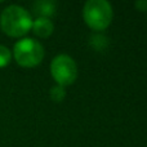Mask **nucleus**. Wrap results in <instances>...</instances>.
Masks as SVG:
<instances>
[{"label": "nucleus", "mask_w": 147, "mask_h": 147, "mask_svg": "<svg viewBox=\"0 0 147 147\" xmlns=\"http://www.w3.org/2000/svg\"><path fill=\"white\" fill-rule=\"evenodd\" d=\"M10 61H12V52L9 51V48L0 44V69L7 67Z\"/></svg>", "instance_id": "8"}, {"label": "nucleus", "mask_w": 147, "mask_h": 147, "mask_svg": "<svg viewBox=\"0 0 147 147\" xmlns=\"http://www.w3.org/2000/svg\"><path fill=\"white\" fill-rule=\"evenodd\" d=\"M32 26L31 14L21 5H9L0 14V27L10 38H22Z\"/></svg>", "instance_id": "1"}, {"label": "nucleus", "mask_w": 147, "mask_h": 147, "mask_svg": "<svg viewBox=\"0 0 147 147\" xmlns=\"http://www.w3.org/2000/svg\"><path fill=\"white\" fill-rule=\"evenodd\" d=\"M31 30L39 38H49L53 34L54 30V25L49 18H44V17H36L35 20H32V26Z\"/></svg>", "instance_id": "5"}, {"label": "nucleus", "mask_w": 147, "mask_h": 147, "mask_svg": "<svg viewBox=\"0 0 147 147\" xmlns=\"http://www.w3.org/2000/svg\"><path fill=\"white\" fill-rule=\"evenodd\" d=\"M13 57L22 67H35L41 63L44 58V48L32 38H22L13 47Z\"/></svg>", "instance_id": "3"}, {"label": "nucleus", "mask_w": 147, "mask_h": 147, "mask_svg": "<svg viewBox=\"0 0 147 147\" xmlns=\"http://www.w3.org/2000/svg\"><path fill=\"white\" fill-rule=\"evenodd\" d=\"M56 10V3L54 1H48V0H41V1H36L34 4V12L38 14L39 17L49 18L51 16L54 14Z\"/></svg>", "instance_id": "6"}, {"label": "nucleus", "mask_w": 147, "mask_h": 147, "mask_svg": "<svg viewBox=\"0 0 147 147\" xmlns=\"http://www.w3.org/2000/svg\"><path fill=\"white\" fill-rule=\"evenodd\" d=\"M136 8L141 12H147V0H138L136 1Z\"/></svg>", "instance_id": "9"}, {"label": "nucleus", "mask_w": 147, "mask_h": 147, "mask_svg": "<svg viewBox=\"0 0 147 147\" xmlns=\"http://www.w3.org/2000/svg\"><path fill=\"white\" fill-rule=\"evenodd\" d=\"M51 74L57 85H71L78 78V66L67 54H58L51 62Z\"/></svg>", "instance_id": "4"}, {"label": "nucleus", "mask_w": 147, "mask_h": 147, "mask_svg": "<svg viewBox=\"0 0 147 147\" xmlns=\"http://www.w3.org/2000/svg\"><path fill=\"white\" fill-rule=\"evenodd\" d=\"M49 94H51V98L52 101L54 102H61L65 99V97H66V92H65V86H61V85H54L52 86L51 92H49Z\"/></svg>", "instance_id": "7"}, {"label": "nucleus", "mask_w": 147, "mask_h": 147, "mask_svg": "<svg viewBox=\"0 0 147 147\" xmlns=\"http://www.w3.org/2000/svg\"><path fill=\"white\" fill-rule=\"evenodd\" d=\"M112 7L106 0H88L83 8L85 25L94 31H103L111 25Z\"/></svg>", "instance_id": "2"}]
</instances>
